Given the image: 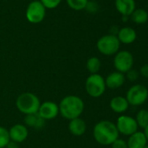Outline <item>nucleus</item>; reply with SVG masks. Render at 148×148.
<instances>
[{
	"label": "nucleus",
	"mask_w": 148,
	"mask_h": 148,
	"mask_svg": "<svg viewBox=\"0 0 148 148\" xmlns=\"http://www.w3.org/2000/svg\"><path fill=\"white\" fill-rule=\"evenodd\" d=\"M144 148H148V145H145V146Z\"/></svg>",
	"instance_id": "7c9ffc66"
},
{
	"label": "nucleus",
	"mask_w": 148,
	"mask_h": 148,
	"mask_svg": "<svg viewBox=\"0 0 148 148\" xmlns=\"http://www.w3.org/2000/svg\"><path fill=\"white\" fill-rule=\"evenodd\" d=\"M59 113L68 120L80 118L85 110L83 99L76 95H68L63 98L58 105Z\"/></svg>",
	"instance_id": "f257e3e1"
},
{
	"label": "nucleus",
	"mask_w": 148,
	"mask_h": 148,
	"mask_svg": "<svg viewBox=\"0 0 148 148\" xmlns=\"http://www.w3.org/2000/svg\"><path fill=\"white\" fill-rule=\"evenodd\" d=\"M66 2L71 9L76 11L83 10L88 5V0H66Z\"/></svg>",
	"instance_id": "4be33fe9"
},
{
	"label": "nucleus",
	"mask_w": 148,
	"mask_h": 148,
	"mask_svg": "<svg viewBox=\"0 0 148 148\" xmlns=\"http://www.w3.org/2000/svg\"><path fill=\"white\" fill-rule=\"evenodd\" d=\"M125 74L119 71H113L110 73L105 79L106 87L112 90L121 87L125 84Z\"/></svg>",
	"instance_id": "f8f14e48"
},
{
	"label": "nucleus",
	"mask_w": 148,
	"mask_h": 148,
	"mask_svg": "<svg viewBox=\"0 0 148 148\" xmlns=\"http://www.w3.org/2000/svg\"><path fill=\"white\" fill-rule=\"evenodd\" d=\"M116 127L119 134L125 136H130L138 131V125L134 118L128 115H120L116 122Z\"/></svg>",
	"instance_id": "6e6552de"
},
{
	"label": "nucleus",
	"mask_w": 148,
	"mask_h": 148,
	"mask_svg": "<svg viewBox=\"0 0 148 148\" xmlns=\"http://www.w3.org/2000/svg\"><path fill=\"white\" fill-rule=\"evenodd\" d=\"M120 47V42L114 34H107L101 37L97 42V49L106 56L115 55Z\"/></svg>",
	"instance_id": "39448f33"
},
{
	"label": "nucleus",
	"mask_w": 148,
	"mask_h": 148,
	"mask_svg": "<svg viewBox=\"0 0 148 148\" xmlns=\"http://www.w3.org/2000/svg\"><path fill=\"white\" fill-rule=\"evenodd\" d=\"M85 87L87 94L94 99L101 97L106 89L105 79L99 73L90 74L86 80Z\"/></svg>",
	"instance_id": "20e7f679"
},
{
	"label": "nucleus",
	"mask_w": 148,
	"mask_h": 148,
	"mask_svg": "<svg viewBox=\"0 0 148 148\" xmlns=\"http://www.w3.org/2000/svg\"><path fill=\"white\" fill-rule=\"evenodd\" d=\"M5 148H19V146H18V143L10 140L9 143L6 145V146H5Z\"/></svg>",
	"instance_id": "cd10ccee"
},
{
	"label": "nucleus",
	"mask_w": 148,
	"mask_h": 148,
	"mask_svg": "<svg viewBox=\"0 0 148 148\" xmlns=\"http://www.w3.org/2000/svg\"><path fill=\"white\" fill-rule=\"evenodd\" d=\"M38 113L45 120L54 119L59 114L58 105L52 101H45L40 105Z\"/></svg>",
	"instance_id": "9d476101"
},
{
	"label": "nucleus",
	"mask_w": 148,
	"mask_h": 148,
	"mask_svg": "<svg viewBox=\"0 0 148 148\" xmlns=\"http://www.w3.org/2000/svg\"><path fill=\"white\" fill-rule=\"evenodd\" d=\"M45 16V8L40 1L32 2L26 10V18L30 23L38 24L42 22Z\"/></svg>",
	"instance_id": "1a4fd4ad"
},
{
	"label": "nucleus",
	"mask_w": 148,
	"mask_h": 148,
	"mask_svg": "<svg viewBox=\"0 0 148 148\" xmlns=\"http://www.w3.org/2000/svg\"><path fill=\"white\" fill-rule=\"evenodd\" d=\"M101 68V61L97 57L90 58L86 62V69L91 74H97L99 73Z\"/></svg>",
	"instance_id": "aec40b11"
},
{
	"label": "nucleus",
	"mask_w": 148,
	"mask_h": 148,
	"mask_svg": "<svg viewBox=\"0 0 148 148\" xmlns=\"http://www.w3.org/2000/svg\"><path fill=\"white\" fill-rule=\"evenodd\" d=\"M69 132L74 136H82L86 132V123L81 118H77L70 120L68 124Z\"/></svg>",
	"instance_id": "2eb2a0df"
},
{
	"label": "nucleus",
	"mask_w": 148,
	"mask_h": 148,
	"mask_svg": "<svg viewBox=\"0 0 148 148\" xmlns=\"http://www.w3.org/2000/svg\"><path fill=\"white\" fill-rule=\"evenodd\" d=\"M135 120L138 127L145 129L148 125V110L140 109L136 114Z\"/></svg>",
	"instance_id": "412c9836"
},
{
	"label": "nucleus",
	"mask_w": 148,
	"mask_h": 148,
	"mask_svg": "<svg viewBox=\"0 0 148 148\" xmlns=\"http://www.w3.org/2000/svg\"><path fill=\"white\" fill-rule=\"evenodd\" d=\"M122 20H123L124 22L127 21V16H122Z\"/></svg>",
	"instance_id": "c756f323"
},
{
	"label": "nucleus",
	"mask_w": 148,
	"mask_h": 148,
	"mask_svg": "<svg viewBox=\"0 0 148 148\" xmlns=\"http://www.w3.org/2000/svg\"><path fill=\"white\" fill-rule=\"evenodd\" d=\"M41 103L38 97L32 92H23L16 100L18 110L25 115H29L38 112Z\"/></svg>",
	"instance_id": "7ed1b4c3"
},
{
	"label": "nucleus",
	"mask_w": 148,
	"mask_h": 148,
	"mask_svg": "<svg viewBox=\"0 0 148 148\" xmlns=\"http://www.w3.org/2000/svg\"><path fill=\"white\" fill-rule=\"evenodd\" d=\"M119 132L116 125L109 120H101L93 127V137L96 142L102 145H112L119 138Z\"/></svg>",
	"instance_id": "f03ea898"
},
{
	"label": "nucleus",
	"mask_w": 148,
	"mask_h": 148,
	"mask_svg": "<svg viewBox=\"0 0 148 148\" xmlns=\"http://www.w3.org/2000/svg\"><path fill=\"white\" fill-rule=\"evenodd\" d=\"M111 145H112V148H128L126 141L119 138H117Z\"/></svg>",
	"instance_id": "a878e982"
},
{
	"label": "nucleus",
	"mask_w": 148,
	"mask_h": 148,
	"mask_svg": "<svg viewBox=\"0 0 148 148\" xmlns=\"http://www.w3.org/2000/svg\"><path fill=\"white\" fill-rule=\"evenodd\" d=\"M129 103L126 100L125 97L123 96H115L110 101V108L116 113L123 114L129 108Z\"/></svg>",
	"instance_id": "f3484780"
},
{
	"label": "nucleus",
	"mask_w": 148,
	"mask_h": 148,
	"mask_svg": "<svg viewBox=\"0 0 148 148\" xmlns=\"http://www.w3.org/2000/svg\"><path fill=\"white\" fill-rule=\"evenodd\" d=\"M115 7L122 16H131L136 9L135 0H115Z\"/></svg>",
	"instance_id": "4468645a"
},
{
	"label": "nucleus",
	"mask_w": 148,
	"mask_h": 148,
	"mask_svg": "<svg viewBox=\"0 0 148 148\" xmlns=\"http://www.w3.org/2000/svg\"><path fill=\"white\" fill-rule=\"evenodd\" d=\"M138 76H139V72L137 71V70H134V69H131L130 71H128L126 73H125V79H128L129 81H136L138 79Z\"/></svg>",
	"instance_id": "393cba45"
},
{
	"label": "nucleus",
	"mask_w": 148,
	"mask_h": 148,
	"mask_svg": "<svg viewBox=\"0 0 148 148\" xmlns=\"http://www.w3.org/2000/svg\"><path fill=\"white\" fill-rule=\"evenodd\" d=\"M10 139L18 144L24 142L29 135L28 128L26 125L22 124H16L12 125L9 130Z\"/></svg>",
	"instance_id": "9b49d317"
},
{
	"label": "nucleus",
	"mask_w": 148,
	"mask_h": 148,
	"mask_svg": "<svg viewBox=\"0 0 148 148\" xmlns=\"http://www.w3.org/2000/svg\"><path fill=\"white\" fill-rule=\"evenodd\" d=\"M139 74L145 78V79H148V64H143L140 69H139Z\"/></svg>",
	"instance_id": "bb28decb"
},
{
	"label": "nucleus",
	"mask_w": 148,
	"mask_h": 148,
	"mask_svg": "<svg viewBox=\"0 0 148 148\" xmlns=\"http://www.w3.org/2000/svg\"><path fill=\"white\" fill-rule=\"evenodd\" d=\"M125 99L130 106H138L145 103L148 99V89L140 84L131 86L125 95Z\"/></svg>",
	"instance_id": "423d86ee"
},
{
	"label": "nucleus",
	"mask_w": 148,
	"mask_h": 148,
	"mask_svg": "<svg viewBox=\"0 0 148 148\" xmlns=\"http://www.w3.org/2000/svg\"><path fill=\"white\" fill-rule=\"evenodd\" d=\"M40 2L45 6V8L54 9L60 4L61 0H40Z\"/></svg>",
	"instance_id": "b1692460"
},
{
	"label": "nucleus",
	"mask_w": 148,
	"mask_h": 148,
	"mask_svg": "<svg viewBox=\"0 0 148 148\" xmlns=\"http://www.w3.org/2000/svg\"><path fill=\"white\" fill-rule=\"evenodd\" d=\"M10 140L9 131L4 126H0V148H5Z\"/></svg>",
	"instance_id": "5701e85b"
},
{
	"label": "nucleus",
	"mask_w": 148,
	"mask_h": 148,
	"mask_svg": "<svg viewBox=\"0 0 148 148\" xmlns=\"http://www.w3.org/2000/svg\"><path fill=\"white\" fill-rule=\"evenodd\" d=\"M117 38L120 43H123L125 45H130L136 40L137 32L132 27H123L119 30Z\"/></svg>",
	"instance_id": "dca6fc26"
},
{
	"label": "nucleus",
	"mask_w": 148,
	"mask_h": 148,
	"mask_svg": "<svg viewBox=\"0 0 148 148\" xmlns=\"http://www.w3.org/2000/svg\"><path fill=\"white\" fill-rule=\"evenodd\" d=\"M128 148H144L147 145V138L143 132L137 131L126 140Z\"/></svg>",
	"instance_id": "ddd939ff"
},
{
	"label": "nucleus",
	"mask_w": 148,
	"mask_h": 148,
	"mask_svg": "<svg viewBox=\"0 0 148 148\" xmlns=\"http://www.w3.org/2000/svg\"><path fill=\"white\" fill-rule=\"evenodd\" d=\"M25 123L26 126H29L33 129H41L44 127L45 124V120L38 113H32L29 115H25Z\"/></svg>",
	"instance_id": "a211bd4d"
},
{
	"label": "nucleus",
	"mask_w": 148,
	"mask_h": 148,
	"mask_svg": "<svg viewBox=\"0 0 148 148\" xmlns=\"http://www.w3.org/2000/svg\"><path fill=\"white\" fill-rule=\"evenodd\" d=\"M144 133H145V137H146V138H147V141H148V125H147V126L144 129V132H143Z\"/></svg>",
	"instance_id": "c85d7f7f"
},
{
	"label": "nucleus",
	"mask_w": 148,
	"mask_h": 148,
	"mask_svg": "<svg viewBox=\"0 0 148 148\" xmlns=\"http://www.w3.org/2000/svg\"><path fill=\"white\" fill-rule=\"evenodd\" d=\"M132 20L136 24H145L148 20V12L144 9H135L131 14Z\"/></svg>",
	"instance_id": "6ab92c4d"
},
{
	"label": "nucleus",
	"mask_w": 148,
	"mask_h": 148,
	"mask_svg": "<svg viewBox=\"0 0 148 148\" xmlns=\"http://www.w3.org/2000/svg\"><path fill=\"white\" fill-rule=\"evenodd\" d=\"M134 58L132 54L128 51H119L113 58V65L117 71L123 74L132 69Z\"/></svg>",
	"instance_id": "0eeeda50"
}]
</instances>
